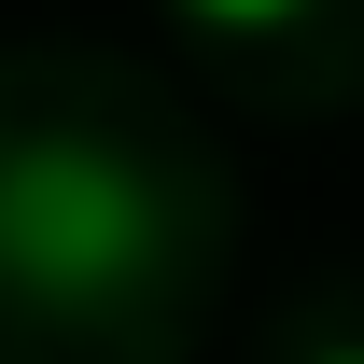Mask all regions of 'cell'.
I'll use <instances>...</instances> for the list:
<instances>
[{"label": "cell", "mask_w": 364, "mask_h": 364, "mask_svg": "<svg viewBox=\"0 0 364 364\" xmlns=\"http://www.w3.org/2000/svg\"><path fill=\"white\" fill-rule=\"evenodd\" d=\"M168 252V196L112 140H14L0 154V294L28 309H112Z\"/></svg>", "instance_id": "cell-1"}, {"label": "cell", "mask_w": 364, "mask_h": 364, "mask_svg": "<svg viewBox=\"0 0 364 364\" xmlns=\"http://www.w3.org/2000/svg\"><path fill=\"white\" fill-rule=\"evenodd\" d=\"M182 14H210V28H280L294 0H182Z\"/></svg>", "instance_id": "cell-2"}, {"label": "cell", "mask_w": 364, "mask_h": 364, "mask_svg": "<svg viewBox=\"0 0 364 364\" xmlns=\"http://www.w3.org/2000/svg\"><path fill=\"white\" fill-rule=\"evenodd\" d=\"M309 364H364V350H309Z\"/></svg>", "instance_id": "cell-3"}]
</instances>
